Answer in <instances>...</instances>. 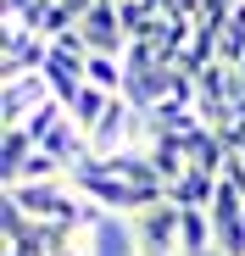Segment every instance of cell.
<instances>
[{
	"instance_id": "277c9868",
	"label": "cell",
	"mask_w": 245,
	"mask_h": 256,
	"mask_svg": "<svg viewBox=\"0 0 245 256\" xmlns=\"http://www.w3.org/2000/svg\"><path fill=\"white\" fill-rule=\"evenodd\" d=\"M78 34H84V45H90V56H128V34H122V17H117V6L112 0H95L90 6V17L78 22Z\"/></svg>"
},
{
	"instance_id": "8fae6325",
	"label": "cell",
	"mask_w": 245,
	"mask_h": 256,
	"mask_svg": "<svg viewBox=\"0 0 245 256\" xmlns=\"http://www.w3.org/2000/svg\"><path fill=\"white\" fill-rule=\"evenodd\" d=\"M206 212H212V228L240 223V218H245V195H240L228 178H218V195H212V206H206Z\"/></svg>"
},
{
	"instance_id": "4fadbf2b",
	"label": "cell",
	"mask_w": 245,
	"mask_h": 256,
	"mask_svg": "<svg viewBox=\"0 0 245 256\" xmlns=\"http://www.w3.org/2000/svg\"><path fill=\"white\" fill-rule=\"evenodd\" d=\"M145 6H156V12H168V0H145Z\"/></svg>"
},
{
	"instance_id": "6da1fadb",
	"label": "cell",
	"mask_w": 245,
	"mask_h": 256,
	"mask_svg": "<svg viewBox=\"0 0 245 256\" xmlns=\"http://www.w3.org/2000/svg\"><path fill=\"white\" fill-rule=\"evenodd\" d=\"M128 228H134L140 256H184V212H178L173 200H162V206L140 212Z\"/></svg>"
},
{
	"instance_id": "ba28073f",
	"label": "cell",
	"mask_w": 245,
	"mask_h": 256,
	"mask_svg": "<svg viewBox=\"0 0 245 256\" xmlns=\"http://www.w3.org/2000/svg\"><path fill=\"white\" fill-rule=\"evenodd\" d=\"M106 112H112V95H100L95 84H84V90H78V100L67 106V117H72L78 128H84V140L100 128V117H106Z\"/></svg>"
},
{
	"instance_id": "3957f363",
	"label": "cell",
	"mask_w": 245,
	"mask_h": 256,
	"mask_svg": "<svg viewBox=\"0 0 245 256\" xmlns=\"http://www.w3.org/2000/svg\"><path fill=\"white\" fill-rule=\"evenodd\" d=\"M0 39H6V56H0V84H17V78L45 72V62H50V39L28 34L17 17L0 22Z\"/></svg>"
},
{
	"instance_id": "30bf717a",
	"label": "cell",
	"mask_w": 245,
	"mask_h": 256,
	"mask_svg": "<svg viewBox=\"0 0 245 256\" xmlns=\"http://www.w3.org/2000/svg\"><path fill=\"white\" fill-rule=\"evenodd\" d=\"M39 145H34V134L28 128H6V184H17L22 178V167H28V156H34Z\"/></svg>"
},
{
	"instance_id": "9c48e42d",
	"label": "cell",
	"mask_w": 245,
	"mask_h": 256,
	"mask_svg": "<svg viewBox=\"0 0 245 256\" xmlns=\"http://www.w3.org/2000/svg\"><path fill=\"white\" fill-rule=\"evenodd\" d=\"M212 195H218V178L195 173V167H190V173L168 190V200H173V206H212Z\"/></svg>"
},
{
	"instance_id": "52a82bcc",
	"label": "cell",
	"mask_w": 245,
	"mask_h": 256,
	"mask_svg": "<svg viewBox=\"0 0 245 256\" xmlns=\"http://www.w3.org/2000/svg\"><path fill=\"white\" fill-rule=\"evenodd\" d=\"M45 84H50V95H56L62 106H72V100H78V90H84V62L50 45V62H45Z\"/></svg>"
},
{
	"instance_id": "7a4b0ae2",
	"label": "cell",
	"mask_w": 245,
	"mask_h": 256,
	"mask_svg": "<svg viewBox=\"0 0 245 256\" xmlns=\"http://www.w3.org/2000/svg\"><path fill=\"white\" fill-rule=\"evenodd\" d=\"M67 184H72V178H67ZM72 190L90 195L100 212L112 206V212H128V218H140V212H150V206L168 200V190H162V184H122V178H78Z\"/></svg>"
},
{
	"instance_id": "5bb4252c",
	"label": "cell",
	"mask_w": 245,
	"mask_h": 256,
	"mask_svg": "<svg viewBox=\"0 0 245 256\" xmlns=\"http://www.w3.org/2000/svg\"><path fill=\"white\" fill-rule=\"evenodd\" d=\"M240 156H245V145H240Z\"/></svg>"
},
{
	"instance_id": "5b68a950",
	"label": "cell",
	"mask_w": 245,
	"mask_h": 256,
	"mask_svg": "<svg viewBox=\"0 0 245 256\" xmlns=\"http://www.w3.org/2000/svg\"><path fill=\"white\" fill-rule=\"evenodd\" d=\"M45 100H56V95H50V84H45V72L17 78V84H6V95H0V122H6V128H22Z\"/></svg>"
},
{
	"instance_id": "8992f818",
	"label": "cell",
	"mask_w": 245,
	"mask_h": 256,
	"mask_svg": "<svg viewBox=\"0 0 245 256\" xmlns=\"http://www.w3.org/2000/svg\"><path fill=\"white\" fill-rule=\"evenodd\" d=\"M184 145H190V167H195V173L223 178V167H228V156H234L223 134H212V128H195V134H190Z\"/></svg>"
},
{
	"instance_id": "7c38bea8",
	"label": "cell",
	"mask_w": 245,
	"mask_h": 256,
	"mask_svg": "<svg viewBox=\"0 0 245 256\" xmlns=\"http://www.w3.org/2000/svg\"><path fill=\"white\" fill-rule=\"evenodd\" d=\"M218 256H245V218L218 228Z\"/></svg>"
}]
</instances>
